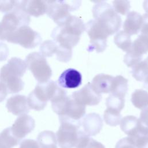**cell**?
Listing matches in <instances>:
<instances>
[{
	"mask_svg": "<svg viewBox=\"0 0 148 148\" xmlns=\"http://www.w3.org/2000/svg\"><path fill=\"white\" fill-rule=\"evenodd\" d=\"M30 21L29 16L15 3L13 9L3 16L1 23L9 35L22 26L28 25Z\"/></svg>",
	"mask_w": 148,
	"mask_h": 148,
	"instance_id": "obj_11",
	"label": "cell"
},
{
	"mask_svg": "<svg viewBox=\"0 0 148 148\" xmlns=\"http://www.w3.org/2000/svg\"><path fill=\"white\" fill-rule=\"evenodd\" d=\"M128 90V80L121 75L113 77L110 87L112 95L124 98Z\"/></svg>",
	"mask_w": 148,
	"mask_h": 148,
	"instance_id": "obj_21",
	"label": "cell"
},
{
	"mask_svg": "<svg viewBox=\"0 0 148 148\" xmlns=\"http://www.w3.org/2000/svg\"><path fill=\"white\" fill-rule=\"evenodd\" d=\"M71 97L76 102L84 106L97 105L102 99L101 95L94 90L91 83H88L80 90L75 91Z\"/></svg>",
	"mask_w": 148,
	"mask_h": 148,
	"instance_id": "obj_12",
	"label": "cell"
},
{
	"mask_svg": "<svg viewBox=\"0 0 148 148\" xmlns=\"http://www.w3.org/2000/svg\"><path fill=\"white\" fill-rule=\"evenodd\" d=\"M142 16L136 12H130L127 14L123 24L124 31L129 35L137 34L141 29Z\"/></svg>",
	"mask_w": 148,
	"mask_h": 148,
	"instance_id": "obj_19",
	"label": "cell"
},
{
	"mask_svg": "<svg viewBox=\"0 0 148 148\" xmlns=\"http://www.w3.org/2000/svg\"><path fill=\"white\" fill-rule=\"evenodd\" d=\"M85 30L86 25L82 19L71 15L62 25L53 29L51 37L58 46L72 50Z\"/></svg>",
	"mask_w": 148,
	"mask_h": 148,
	"instance_id": "obj_1",
	"label": "cell"
},
{
	"mask_svg": "<svg viewBox=\"0 0 148 148\" xmlns=\"http://www.w3.org/2000/svg\"><path fill=\"white\" fill-rule=\"evenodd\" d=\"M47 16L57 25H62L71 16L70 12L77 10L82 2L80 1H47Z\"/></svg>",
	"mask_w": 148,
	"mask_h": 148,
	"instance_id": "obj_7",
	"label": "cell"
},
{
	"mask_svg": "<svg viewBox=\"0 0 148 148\" xmlns=\"http://www.w3.org/2000/svg\"><path fill=\"white\" fill-rule=\"evenodd\" d=\"M8 35V34L5 30L1 23H0V40H6Z\"/></svg>",
	"mask_w": 148,
	"mask_h": 148,
	"instance_id": "obj_41",
	"label": "cell"
},
{
	"mask_svg": "<svg viewBox=\"0 0 148 148\" xmlns=\"http://www.w3.org/2000/svg\"><path fill=\"white\" fill-rule=\"evenodd\" d=\"M142 24L140 29L141 34L148 36V14H145L142 16Z\"/></svg>",
	"mask_w": 148,
	"mask_h": 148,
	"instance_id": "obj_39",
	"label": "cell"
},
{
	"mask_svg": "<svg viewBox=\"0 0 148 148\" xmlns=\"http://www.w3.org/2000/svg\"><path fill=\"white\" fill-rule=\"evenodd\" d=\"M6 40L18 44L26 49H33L40 44L42 38L37 32L29 26L24 25L10 33Z\"/></svg>",
	"mask_w": 148,
	"mask_h": 148,
	"instance_id": "obj_10",
	"label": "cell"
},
{
	"mask_svg": "<svg viewBox=\"0 0 148 148\" xmlns=\"http://www.w3.org/2000/svg\"><path fill=\"white\" fill-rule=\"evenodd\" d=\"M138 119L140 124L148 130V107L142 110Z\"/></svg>",
	"mask_w": 148,
	"mask_h": 148,
	"instance_id": "obj_37",
	"label": "cell"
},
{
	"mask_svg": "<svg viewBox=\"0 0 148 148\" xmlns=\"http://www.w3.org/2000/svg\"><path fill=\"white\" fill-rule=\"evenodd\" d=\"M93 16L107 31L109 35L117 32L121 25V18L113 6L104 1L95 3L92 8Z\"/></svg>",
	"mask_w": 148,
	"mask_h": 148,
	"instance_id": "obj_5",
	"label": "cell"
},
{
	"mask_svg": "<svg viewBox=\"0 0 148 148\" xmlns=\"http://www.w3.org/2000/svg\"><path fill=\"white\" fill-rule=\"evenodd\" d=\"M60 126L56 133V139L60 148L76 147L81 136L84 134L80 129L81 121L59 117Z\"/></svg>",
	"mask_w": 148,
	"mask_h": 148,
	"instance_id": "obj_4",
	"label": "cell"
},
{
	"mask_svg": "<svg viewBox=\"0 0 148 148\" xmlns=\"http://www.w3.org/2000/svg\"><path fill=\"white\" fill-rule=\"evenodd\" d=\"M66 94V91L61 88L53 80L45 83H39L29 94L27 101L30 109L39 111L43 110L48 101H52L56 97Z\"/></svg>",
	"mask_w": 148,
	"mask_h": 148,
	"instance_id": "obj_3",
	"label": "cell"
},
{
	"mask_svg": "<svg viewBox=\"0 0 148 148\" xmlns=\"http://www.w3.org/2000/svg\"><path fill=\"white\" fill-rule=\"evenodd\" d=\"M27 68L32 72L39 83L47 82L52 75V71L46 58L40 53L33 52L25 58Z\"/></svg>",
	"mask_w": 148,
	"mask_h": 148,
	"instance_id": "obj_8",
	"label": "cell"
},
{
	"mask_svg": "<svg viewBox=\"0 0 148 148\" xmlns=\"http://www.w3.org/2000/svg\"><path fill=\"white\" fill-rule=\"evenodd\" d=\"M137 57L142 58V56L148 52V36L140 34L132 43L128 51Z\"/></svg>",
	"mask_w": 148,
	"mask_h": 148,
	"instance_id": "obj_23",
	"label": "cell"
},
{
	"mask_svg": "<svg viewBox=\"0 0 148 148\" xmlns=\"http://www.w3.org/2000/svg\"><path fill=\"white\" fill-rule=\"evenodd\" d=\"M51 107L59 117H64L76 121H80L86 113V106L78 103L72 97L67 95L52 102Z\"/></svg>",
	"mask_w": 148,
	"mask_h": 148,
	"instance_id": "obj_6",
	"label": "cell"
},
{
	"mask_svg": "<svg viewBox=\"0 0 148 148\" xmlns=\"http://www.w3.org/2000/svg\"><path fill=\"white\" fill-rule=\"evenodd\" d=\"M76 148H105L101 143L84 134L80 138Z\"/></svg>",
	"mask_w": 148,
	"mask_h": 148,
	"instance_id": "obj_29",
	"label": "cell"
},
{
	"mask_svg": "<svg viewBox=\"0 0 148 148\" xmlns=\"http://www.w3.org/2000/svg\"><path fill=\"white\" fill-rule=\"evenodd\" d=\"M19 148H39V146L37 141L34 139H27L21 142Z\"/></svg>",
	"mask_w": 148,
	"mask_h": 148,
	"instance_id": "obj_36",
	"label": "cell"
},
{
	"mask_svg": "<svg viewBox=\"0 0 148 148\" xmlns=\"http://www.w3.org/2000/svg\"><path fill=\"white\" fill-rule=\"evenodd\" d=\"M86 25V31L90 39L87 50L89 52L103 51L107 46V38L109 36L106 29L96 20H91Z\"/></svg>",
	"mask_w": 148,
	"mask_h": 148,
	"instance_id": "obj_9",
	"label": "cell"
},
{
	"mask_svg": "<svg viewBox=\"0 0 148 148\" xmlns=\"http://www.w3.org/2000/svg\"><path fill=\"white\" fill-rule=\"evenodd\" d=\"M103 119L106 124L110 126H116L120 124L122 119L120 111L109 108L105 110Z\"/></svg>",
	"mask_w": 148,
	"mask_h": 148,
	"instance_id": "obj_28",
	"label": "cell"
},
{
	"mask_svg": "<svg viewBox=\"0 0 148 148\" xmlns=\"http://www.w3.org/2000/svg\"><path fill=\"white\" fill-rule=\"evenodd\" d=\"M115 148H136L134 145L130 137H125L119 140L115 146Z\"/></svg>",
	"mask_w": 148,
	"mask_h": 148,
	"instance_id": "obj_35",
	"label": "cell"
},
{
	"mask_svg": "<svg viewBox=\"0 0 148 148\" xmlns=\"http://www.w3.org/2000/svg\"><path fill=\"white\" fill-rule=\"evenodd\" d=\"M8 90L3 83L0 82V102L4 101L8 95Z\"/></svg>",
	"mask_w": 148,
	"mask_h": 148,
	"instance_id": "obj_40",
	"label": "cell"
},
{
	"mask_svg": "<svg viewBox=\"0 0 148 148\" xmlns=\"http://www.w3.org/2000/svg\"><path fill=\"white\" fill-rule=\"evenodd\" d=\"M113 8L114 11L118 14L125 15L128 13L131 6L130 1L124 0H118L113 1Z\"/></svg>",
	"mask_w": 148,
	"mask_h": 148,
	"instance_id": "obj_32",
	"label": "cell"
},
{
	"mask_svg": "<svg viewBox=\"0 0 148 148\" xmlns=\"http://www.w3.org/2000/svg\"><path fill=\"white\" fill-rule=\"evenodd\" d=\"M15 5V1L0 0V12H9L13 9Z\"/></svg>",
	"mask_w": 148,
	"mask_h": 148,
	"instance_id": "obj_34",
	"label": "cell"
},
{
	"mask_svg": "<svg viewBox=\"0 0 148 148\" xmlns=\"http://www.w3.org/2000/svg\"><path fill=\"white\" fill-rule=\"evenodd\" d=\"M114 42L118 47L125 52H128L131 49L132 43L130 35L124 31H120L116 34Z\"/></svg>",
	"mask_w": 148,
	"mask_h": 148,
	"instance_id": "obj_27",
	"label": "cell"
},
{
	"mask_svg": "<svg viewBox=\"0 0 148 148\" xmlns=\"http://www.w3.org/2000/svg\"><path fill=\"white\" fill-rule=\"evenodd\" d=\"M25 62L21 58L13 57L0 70V82L5 84L8 92L17 93L24 88V82L21 77L27 70Z\"/></svg>",
	"mask_w": 148,
	"mask_h": 148,
	"instance_id": "obj_2",
	"label": "cell"
},
{
	"mask_svg": "<svg viewBox=\"0 0 148 148\" xmlns=\"http://www.w3.org/2000/svg\"><path fill=\"white\" fill-rule=\"evenodd\" d=\"M39 148H57L56 134L51 131H43L37 136Z\"/></svg>",
	"mask_w": 148,
	"mask_h": 148,
	"instance_id": "obj_22",
	"label": "cell"
},
{
	"mask_svg": "<svg viewBox=\"0 0 148 148\" xmlns=\"http://www.w3.org/2000/svg\"><path fill=\"white\" fill-rule=\"evenodd\" d=\"M9 51L8 46L2 42H0V61L6 60L9 56Z\"/></svg>",
	"mask_w": 148,
	"mask_h": 148,
	"instance_id": "obj_38",
	"label": "cell"
},
{
	"mask_svg": "<svg viewBox=\"0 0 148 148\" xmlns=\"http://www.w3.org/2000/svg\"><path fill=\"white\" fill-rule=\"evenodd\" d=\"M130 138L136 148H148V134H140Z\"/></svg>",
	"mask_w": 148,
	"mask_h": 148,
	"instance_id": "obj_33",
	"label": "cell"
},
{
	"mask_svg": "<svg viewBox=\"0 0 148 148\" xmlns=\"http://www.w3.org/2000/svg\"><path fill=\"white\" fill-rule=\"evenodd\" d=\"M132 75L136 80L145 81L148 77V57L132 68Z\"/></svg>",
	"mask_w": 148,
	"mask_h": 148,
	"instance_id": "obj_26",
	"label": "cell"
},
{
	"mask_svg": "<svg viewBox=\"0 0 148 148\" xmlns=\"http://www.w3.org/2000/svg\"><path fill=\"white\" fill-rule=\"evenodd\" d=\"M120 127L129 137H134L141 133L148 134V130L142 126L139 119L134 116H127L123 117L120 122Z\"/></svg>",
	"mask_w": 148,
	"mask_h": 148,
	"instance_id": "obj_16",
	"label": "cell"
},
{
	"mask_svg": "<svg viewBox=\"0 0 148 148\" xmlns=\"http://www.w3.org/2000/svg\"><path fill=\"white\" fill-rule=\"evenodd\" d=\"M81 126L86 135L88 136H95L102 130L103 121L98 114L91 113L84 117L81 121Z\"/></svg>",
	"mask_w": 148,
	"mask_h": 148,
	"instance_id": "obj_14",
	"label": "cell"
},
{
	"mask_svg": "<svg viewBox=\"0 0 148 148\" xmlns=\"http://www.w3.org/2000/svg\"><path fill=\"white\" fill-rule=\"evenodd\" d=\"M20 142V140L12 134L10 127L4 129L0 133V148H13Z\"/></svg>",
	"mask_w": 148,
	"mask_h": 148,
	"instance_id": "obj_24",
	"label": "cell"
},
{
	"mask_svg": "<svg viewBox=\"0 0 148 148\" xmlns=\"http://www.w3.org/2000/svg\"><path fill=\"white\" fill-rule=\"evenodd\" d=\"M144 87L148 90V77L144 81Z\"/></svg>",
	"mask_w": 148,
	"mask_h": 148,
	"instance_id": "obj_43",
	"label": "cell"
},
{
	"mask_svg": "<svg viewBox=\"0 0 148 148\" xmlns=\"http://www.w3.org/2000/svg\"><path fill=\"white\" fill-rule=\"evenodd\" d=\"M57 82L61 88H75L81 85L82 76L76 69L69 68L61 74Z\"/></svg>",
	"mask_w": 148,
	"mask_h": 148,
	"instance_id": "obj_15",
	"label": "cell"
},
{
	"mask_svg": "<svg viewBox=\"0 0 148 148\" xmlns=\"http://www.w3.org/2000/svg\"><path fill=\"white\" fill-rule=\"evenodd\" d=\"M6 106L9 112L16 116L27 114L30 109L27 97L22 95H16L9 98Z\"/></svg>",
	"mask_w": 148,
	"mask_h": 148,
	"instance_id": "obj_18",
	"label": "cell"
},
{
	"mask_svg": "<svg viewBox=\"0 0 148 148\" xmlns=\"http://www.w3.org/2000/svg\"><path fill=\"white\" fill-rule=\"evenodd\" d=\"M143 6L144 10H145V12H146V13L148 14V0L145 1L143 2Z\"/></svg>",
	"mask_w": 148,
	"mask_h": 148,
	"instance_id": "obj_42",
	"label": "cell"
},
{
	"mask_svg": "<svg viewBox=\"0 0 148 148\" xmlns=\"http://www.w3.org/2000/svg\"><path fill=\"white\" fill-rule=\"evenodd\" d=\"M124 98L110 94L106 100V105L107 108L121 112L124 106Z\"/></svg>",
	"mask_w": 148,
	"mask_h": 148,
	"instance_id": "obj_30",
	"label": "cell"
},
{
	"mask_svg": "<svg viewBox=\"0 0 148 148\" xmlns=\"http://www.w3.org/2000/svg\"><path fill=\"white\" fill-rule=\"evenodd\" d=\"M35 123L34 119L30 116L25 114L18 116L11 128L14 136L21 141L27 135L34 130Z\"/></svg>",
	"mask_w": 148,
	"mask_h": 148,
	"instance_id": "obj_13",
	"label": "cell"
},
{
	"mask_svg": "<svg viewBox=\"0 0 148 148\" xmlns=\"http://www.w3.org/2000/svg\"><path fill=\"white\" fill-rule=\"evenodd\" d=\"M113 77L109 75L98 74L93 78L91 84L94 90L99 94L109 93Z\"/></svg>",
	"mask_w": 148,
	"mask_h": 148,
	"instance_id": "obj_20",
	"label": "cell"
},
{
	"mask_svg": "<svg viewBox=\"0 0 148 148\" xmlns=\"http://www.w3.org/2000/svg\"><path fill=\"white\" fill-rule=\"evenodd\" d=\"M58 46L53 40H47L43 42L40 47V53L46 57H51L56 53Z\"/></svg>",
	"mask_w": 148,
	"mask_h": 148,
	"instance_id": "obj_31",
	"label": "cell"
},
{
	"mask_svg": "<svg viewBox=\"0 0 148 148\" xmlns=\"http://www.w3.org/2000/svg\"><path fill=\"white\" fill-rule=\"evenodd\" d=\"M16 4L21 7L29 16L38 17L46 13L47 5L45 1L27 0L15 1Z\"/></svg>",
	"mask_w": 148,
	"mask_h": 148,
	"instance_id": "obj_17",
	"label": "cell"
},
{
	"mask_svg": "<svg viewBox=\"0 0 148 148\" xmlns=\"http://www.w3.org/2000/svg\"><path fill=\"white\" fill-rule=\"evenodd\" d=\"M131 100L135 108L143 110L148 107V92L143 90H136L132 94Z\"/></svg>",
	"mask_w": 148,
	"mask_h": 148,
	"instance_id": "obj_25",
	"label": "cell"
}]
</instances>
